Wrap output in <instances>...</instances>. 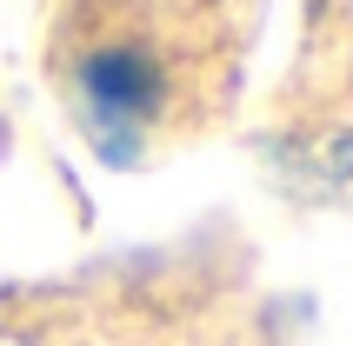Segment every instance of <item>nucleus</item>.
<instances>
[{"mask_svg":"<svg viewBox=\"0 0 353 346\" xmlns=\"http://www.w3.org/2000/svg\"><path fill=\"white\" fill-rule=\"evenodd\" d=\"M67 107L100 167H140L174 107V67L140 27L94 34L67 54Z\"/></svg>","mask_w":353,"mask_h":346,"instance_id":"obj_1","label":"nucleus"}]
</instances>
